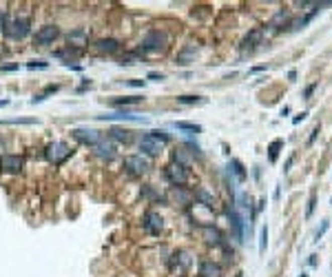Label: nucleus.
<instances>
[{"label":"nucleus","instance_id":"obj_1","mask_svg":"<svg viewBox=\"0 0 332 277\" xmlns=\"http://www.w3.org/2000/svg\"><path fill=\"white\" fill-rule=\"evenodd\" d=\"M169 144V135L162 131H151V133H144L142 140H140V149L142 153L146 155H159L164 151V147Z\"/></svg>","mask_w":332,"mask_h":277},{"label":"nucleus","instance_id":"obj_2","mask_svg":"<svg viewBox=\"0 0 332 277\" xmlns=\"http://www.w3.org/2000/svg\"><path fill=\"white\" fill-rule=\"evenodd\" d=\"M166 44H169V36H166L164 31H151L146 38L142 40V47L140 51L151 55V53H162L166 49Z\"/></svg>","mask_w":332,"mask_h":277},{"label":"nucleus","instance_id":"obj_3","mask_svg":"<svg viewBox=\"0 0 332 277\" xmlns=\"http://www.w3.org/2000/svg\"><path fill=\"white\" fill-rule=\"evenodd\" d=\"M31 31V25L27 18H14L11 22H7V27H5V36L9 38V40H22V38H27Z\"/></svg>","mask_w":332,"mask_h":277},{"label":"nucleus","instance_id":"obj_4","mask_svg":"<svg viewBox=\"0 0 332 277\" xmlns=\"http://www.w3.org/2000/svg\"><path fill=\"white\" fill-rule=\"evenodd\" d=\"M71 153H73V149H71L66 142H51V144L47 147V160H49L51 164H55V166L62 164Z\"/></svg>","mask_w":332,"mask_h":277},{"label":"nucleus","instance_id":"obj_5","mask_svg":"<svg viewBox=\"0 0 332 277\" xmlns=\"http://www.w3.org/2000/svg\"><path fill=\"white\" fill-rule=\"evenodd\" d=\"M164 175L173 186H184L188 182V169L184 164H177V162H171L169 166H166Z\"/></svg>","mask_w":332,"mask_h":277},{"label":"nucleus","instance_id":"obj_6","mask_svg":"<svg viewBox=\"0 0 332 277\" xmlns=\"http://www.w3.org/2000/svg\"><path fill=\"white\" fill-rule=\"evenodd\" d=\"M124 169L129 175H144L151 169V162L142 155H126L124 158Z\"/></svg>","mask_w":332,"mask_h":277},{"label":"nucleus","instance_id":"obj_7","mask_svg":"<svg viewBox=\"0 0 332 277\" xmlns=\"http://www.w3.org/2000/svg\"><path fill=\"white\" fill-rule=\"evenodd\" d=\"M71 135H73L77 142L87 144V147H96V144L102 140V133L96 131V129H89V126H77V129L71 131Z\"/></svg>","mask_w":332,"mask_h":277},{"label":"nucleus","instance_id":"obj_8","mask_svg":"<svg viewBox=\"0 0 332 277\" xmlns=\"http://www.w3.org/2000/svg\"><path fill=\"white\" fill-rule=\"evenodd\" d=\"M264 33H266V29H253L251 33H248L246 38H243V42H241V55H246V53H253L255 49L262 44V40H264Z\"/></svg>","mask_w":332,"mask_h":277},{"label":"nucleus","instance_id":"obj_9","mask_svg":"<svg viewBox=\"0 0 332 277\" xmlns=\"http://www.w3.org/2000/svg\"><path fill=\"white\" fill-rule=\"evenodd\" d=\"M60 36V29L55 25H44V27H40V29L36 31V36H33V42L36 44H51L55 38Z\"/></svg>","mask_w":332,"mask_h":277},{"label":"nucleus","instance_id":"obj_10","mask_svg":"<svg viewBox=\"0 0 332 277\" xmlns=\"http://www.w3.org/2000/svg\"><path fill=\"white\" fill-rule=\"evenodd\" d=\"M144 229H146V233H151V235H159L164 229L162 215L155 213V211H148V213L144 215Z\"/></svg>","mask_w":332,"mask_h":277},{"label":"nucleus","instance_id":"obj_11","mask_svg":"<svg viewBox=\"0 0 332 277\" xmlns=\"http://www.w3.org/2000/svg\"><path fill=\"white\" fill-rule=\"evenodd\" d=\"M22 166H25V160L20 155H3L0 158V169L7 171V173H20Z\"/></svg>","mask_w":332,"mask_h":277},{"label":"nucleus","instance_id":"obj_12","mask_svg":"<svg viewBox=\"0 0 332 277\" xmlns=\"http://www.w3.org/2000/svg\"><path fill=\"white\" fill-rule=\"evenodd\" d=\"M199 275L202 277H221V266L206 259V262L199 264Z\"/></svg>","mask_w":332,"mask_h":277},{"label":"nucleus","instance_id":"obj_13","mask_svg":"<svg viewBox=\"0 0 332 277\" xmlns=\"http://www.w3.org/2000/svg\"><path fill=\"white\" fill-rule=\"evenodd\" d=\"M93 149H96V155H98V158H104V160H111V158L115 155V147H113L111 142L104 140V137H102V140H100Z\"/></svg>","mask_w":332,"mask_h":277},{"label":"nucleus","instance_id":"obj_14","mask_svg":"<svg viewBox=\"0 0 332 277\" xmlns=\"http://www.w3.org/2000/svg\"><path fill=\"white\" fill-rule=\"evenodd\" d=\"M109 140L129 144V142L133 140V131H129V129H120V126H113V129L109 131Z\"/></svg>","mask_w":332,"mask_h":277},{"label":"nucleus","instance_id":"obj_15","mask_svg":"<svg viewBox=\"0 0 332 277\" xmlns=\"http://www.w3.org/2000/svg\"><path fill=\"white\" fill-rule=\"evenodd\" d=\"M98 51L102 53H115L120 49V42L115 40V38H102V40H98Z\"/></svg>","mask_w":332,"mask_h":277},{"label":"nucleus","instance_id":"obj_16","mask_svg":"<svg viewBox=\"0 0 332 277\" xmlns=\"http://www.w3.org/2000/svg\"><path fill=\"white\" fill-rule=\"evenodd\" d=\"M284 149V140L281 137H277V140H273L268 144V162L270 164H275L277 162V158H279V151Z\"/></svg>","mask_w":332,"mask_h":277},{"label":"nucleus","instance_id":"obj_17","mask_svg":"<svg viewBox=\"0 0 332 277\" xmlns=\"http://www.w3.org/2000/svg\"><path fill=\"white\" fill-rule=\"evenodd\" d=\"M228 220H230L232 229H235L237 240L241 242V237H243V226H241V218H239V213H237V211H228Z\"/></svg>","mask_w":332,"mask_h":277},{"label":"nucleus","instance_id":"obj_18","mask_svg":"<svg viewBox=\"0 0 332 277\" xmlns=\"http://www.w3.org/2000/svg\"><path fill=\"white\" fill-rule=\"evenodd\" d=\"M82 44H87V33L85 29H75L69 33V47H82Z\"/></svg>","mask_w":332,"mask_h":277},{"label":"nucleus","instance_id":"obj_19","mask_svg":"<svg viewBox=\"0 0 332 277\" xmlns=\"http://www.w3.org/2000/svg\"><path fill=\"white\" fill-rule=\"evenodd\" d=\"M228 169L232 171V173L237 175V180L239 182H246V177H248V173H246V169H243V164L239 162V160H230V164H228Z\"/></svg>","mask_w":332,"mask_h":277},{"label":"nucleus","instance_id":"obj_20","mask_svg":"<svg viewBox=\"0 0 332 277\" xmlns=\"http://www.w3.org/2000/svg\"><path fill=\"white\" fill-rule=\"evenodd\" d=\"M55 55H58V58H62V60L64 58L66 60H77L82 55V51H80V49H75V47H66V49H62V51H58Z\"/></svg>","mask_w":332,"mask_h":277},{"label":"nucleus","instance_id":"obj_21","mask_svg":"<svg viewBox=\"0 0 332 277\" xmlns=\"http://www.w3.org/2000/svg\"><path fill=\"white\" fill-rule=\"evenodd\" d=\"M98 120H140L137 115L133 113H126V111H120V113H113V115H98Z\"/></svg>","mask_w":332,"mask_h":277},{"label":"nucleus","instance_id":"obj_22","mask_svg":"<svg viewBox=\"0 0 332 277\" xmlns=\"http://www.w3.org/2000/svg\"><path fill=\"white\" fill-rule=\"evenodd\" d=\"M137 102H142L140 96H126V98H113L111 100L113 107H124V104H137Z\"/></svg>","mask_w":332,"mask_h":277},{"label":"nucleus","instance_id":"obj_23","mask_svg":"<svg viewBox=\"0 0 332 277\" xmlns=\"http://www.w3.org/2000/svg\"><path fill=\"white\" fill-rule=\"evenodd\" d=\"M177 129L182 131H191V133H202V126L199 124H193V122H175Z\"/></svg>","mask_w":332,"mask_h":277},{"label":"nucleus","instance_id":"obj_24","mask_svg":"<svg viewBox=\"0 0 332 277\" xmlns=\"http://www.w3.org/2000/svg\"><path fill=\"white\" fill-rule=\"evenodd\" d=\"M177 102H180V104H204L206 100L199 98V96H180V98H177Z\"/></svg>","mask_w":332,"mask_h":277},{"label":"nucleus","instance_id":"obj_25","mask_svg":"<svg viewBox=\"0 0 332 277\" xmlns=\"http://www.w3.org/2000/svg\"><path fill=\"white\" fill-rule=\"evenodd\" d=\"M314 206H317V191H312L310 193V199H308V209H306V220L312 218V213H314Z\"/></svg>","mask_w":332,"mask_h":277},{"label":"nucleus","instance_id":"obj_26","mask_svg":"<svg viewBox=\"0 0 332 277\" xmlns=\"http://www.w3.org/2000/svg\"><path fill=\"white\" fill-rule=\"evenodd\" d=\"M3 124H36L33 118H14V120H3Z\"/></svg>","mask_w":332,"mask_h":277},{"label":"nucleus","instance_id":"obj_27","mask_svg":"<svg viewBox=\"0 0 332 277\" xmlns=\"http://www.w3.org/2000/svg\"><path fill=\"white\" fill-rule=\"evenodd\" d=\"M204 237H206V242H213V244L219 242V233L215 229H204Z\"/></svg>","mask_w":332,"mask_h":277},{"label":"nucleus","instance_id":"obj_28","mask_svg":"<svg viewBox=\"0 0 332 277\" xmlns=\"http://www.w3.org/2000/svg\"><path fill=\"white\" fill-rule=\"evenodd\" d=\"M262 240H259V253H264L266 251V246H268V226H264L262 229Z\"/></svg>","mask_w":332,"mask_h":277},{"label":"nucleus","instance_id":"obj_29","mask_svg":"<svg viewBox=\"0 0 332 277\" xmlns=\"http://www.w3.org/2000/svg\"><path fill=\"white\" fill-rule=\"evenodd\" d=\"M328 226H330V222H328V220L321 222V229H317V233H314V242H319L321 237H323V233L328 231Z\"/></svg>","mask_w":332,"mask_h":277},{"label":"nucleus","instance_id":"obj_30","mask_svg":"<svg viewBox=\"0 0 332 277\" xmlns=\"http://www.w3.org/2000/svg\"><path fill=\"white\" fill-rule=\"evenodd\" d=\"M49 62H44V60H31L29 64H27V69H47Z\"/></svg>","mask_w":332,"mask_h":277},{"label":"nucleus","instance_id":"obj_31","mask_svg":"<svg viewBox=\"0 0 332 277\" xmlns=\"http://www.w3.org/2000/svg\"><path fill=\"white\" fill-rule=\"evenodd\" d=\"M135 60H137V53H129V55H124V58L120 60V64H135Z\"/></svg>","mask_w":332,"mask_h":277},{"label":"nucleus","instance_id":"obj_32","mask_svg":"<svg viewBox=\"0 0 332 277\" xmlns=\"http://www.w3.org/2000/svg\"><path fill=\"white\" fill-rule=\"evenodd\" d=\"M7 11L5 9H0V31H5V27H7Z\"/></svg>","mask_w":332,"mask_h":277},{"label":"nucleus","instance_id":"obj_33","mask_svg":"<svg viewBox=\"0 0 332 277\" xmlns=\"http://www.w3.org/2000/svg\"><path fill=\"white\" fill-rule=\"evenodd\" d=\"M319 131H321V126L317 124V126H314V129H312V133H310V140H308V147H312V144H314V140H317V135H319Z\"/></svg>","mask_w":332,"mask_h":277},{"label":"nucleus","instance_id":"obj_34","mask_svg":"<svg viewBox=\"0 0 332 277\" xmlns=\"http://www.w3.org/2000/svg\"><path fill=\"white\" fill-rule=\"evenodd\" d=\"M308 118V111H303V113H299V115H295V118H292V124H299V122H303Z\"/></svg>","mask_w":332,"mask_h":277},{"label":"nucleus","instance_id":"obj_35","mask_svg":"<svg viewBox=\"0 0 332 277\" xmlns=\"http://www.w3.org/2000/svg\"><path fill=\"white\" fill-rule=\"evenodd\" d=\"M314 89H317V82H314V85H310V87H306V91H303V98L310 100V96H312V91H314Z\"/></svg>","mask_w":332,"mask_h":277},{"label":"nucleus","instance_id":"obj_36","mask_svg":"<svg viewBox=\"0 0 332 277\" xmlns=\"http://www.w3.org/2000/svg\"><path fill=\"white\" fill-rule=\"evenodd\" d=\"M148 80H164V74H157V71H151V74H148Z\"/></svg>","mask_w":332,"mask_h":277},{"label":"nucleus","instance_id":"obj_37","mask_svg":"<svg viewBox=\"0 0 332 277\" xmlns=\"http://www.w3.org/2000/svg\"><path fill=\"white\" fill-rule=\"evenodd\" d=\"M18 69V64H9V66H0V71H16Z\"/></svg>","mask_w":332,"mask_h":277},{"label":"nucleus","instance_id":"obj_38","mask_svg":"<svg viewBox=\"0 0 332 277\" xmlns=\"http://www.w3.org/2000/svg\"><path fill=\"white\" fill-rule=\"evenodd\" d=\"M292 162H295V155H290V158H288V162H286V166H284V169L288 171V169H290V166H292Z\"/></svg>","mask_w":332,"mask_h":277},{"label":"nucleus","instance_id":"obj_39","mask_svg":"<svg viewBox=\"0 0 332 277\" xmlns=\"http://www.w3.org/2000/svg\"><path fill=\"white\" fill-rule=\"evenodd\" d=\"M133 87H144V80H131Z\"/></svg>","mask_w":332,"mask_h":277},{"label":"nucleus","instance_id":"obj_40","mask_svg":"<svg viewBox=\"0 0 332 277\" xmlns=\"http://www.w3.org/2000/svg\"><path fill=\"white\" fill-rule=\"evenodd\" d=\"M288 78H290V82H295V80H297V71H290V74H288Z\"/></svg>","mask_w":332,"mask_h":277},{"label":"nucleus","instance_id":"obj_41","mask_svg":"<svg viewBox=\"0 0 332 277\" xmlns=\"http://www.w3.org/2000/svg\"><path fill=\"white\" fill-rule=\"evenodd\" d=\"M308 262H310V266H314V264H317V255H310Z\"/></svg>","mask_w":332,"mask_h":277},{"label":"nucleus","instance_id":"obj_42","mask_svg":"<svg viewBox=\"0 0 332 277\" xmlns=\"http://www.w3.org/2000/svg\"><path fill=\"white\" fill-rule=\"evenodd\" d=\"M9 104V100H0V107H7Z\"/></svg>","mask_w":332,"mask_h":277},{"label":"nucleus","instance_id":"obj_43","mask_svg":"<svg viewBox=\"0 0 332 277\" xmlns=\"http://www.w3.org/2000/svg\"><path fill=\"white\" fill-rule=\"evenodd\" d=\"M301 277H308V275H306V273H301Z\"/></svg>","mask_w":332,"mask_h":277},{"label":"nucleus","instance_id":"obj_44","mask_svg":"<svg viewBox=\"0 0 332 277\" xmlns=\"http://www.w3.org/2000/svg\"><path fill=\"white\" fill-rule=\"evenodd\" d=\"M237 277H241V273H239V275H237Z\"/></svg>","mask_w":332,"mask_h":277}]
</instances>
